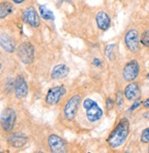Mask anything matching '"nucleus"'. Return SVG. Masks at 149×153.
<instances>
[{
  "label": "nucleus",
  "mask_w": 149,
  "mask_h": 153,
  "mask_svg": "<svg viewBox=\"0 0 149 153\" xmlns=\"http://www.w3.org/2000/svg\"><path fill=\"white\" fill-rule=\"evenodd\" d=\"M146 77H147V79H149V74H148L146 75Z\"/></svg>",
  "instance_id": "c756f323"
},
{
  "label": "nucleus",
  "mask_w": 149,
  "mask_h": 153,
  "mask_svg": "<svg viewBox=\"0 0 149 153\" xmlns=\"http://www.w3.org/2000/svg\"><path fill=\"white\" fill-rule=\"evenodd\" d=\"M48 143L51 152L54 153H64L67 152V144L60 136L51 134L48 137Z\"/></svg>",
  "instance_id": "1a4fd4ad"
},
{
  "label": "nucleus",
  "mask_w": 149,
  "mask_h": 153,
  "mask_svg": "<svg viewBox=\"0 0 149 153\" xmlns=\"http://www.w3.org/2000/svg\"><path fill=\"white\" fill-rule=\"evenodd\" d=\"M70 74V68L64 63L57 64L51 71V78L53 80H60L68 76Z\"/></svg>",
  "instance_id": "2eb2a0df"
},
{
  "label": "nucleus",
  "mask_w": 149,
  "mask_h": 153,
  "mask_svg": "<svg viewBox=\"0 0 149 153\" xmlns=\"http://www.w3.org/2000/svg\"><path fill=\"white\" fill-rule=\"evenodd\" d=\"M38 11L40 17L44 20H54V19H55L53 12L50 9H49L45 5H40L38 7Z\"/></svg>",
  "instance_id": "a211bd4d"
},
{
  "label": "nucleus",
  "mask_w": 149,
  "mask_h": 153,
  "mask_svg": "<svg viewBox=\"0 0 149 153\" xmlns=\"http://www.w3.org/2000/svg\"><path fill=\"white\" fill-rule=\"evenodd\" d=\"M141 141L143 143H149V128H145L141 134Z\"/></svg>",
  "instance_id": "4be33fe9"
},
{
  "label": "nucleus",
  "mask_w": 149,
  "mask_h": 153,
  "mask_svg": "<svg viewBox=\"0 0 149 153\" xmlns=\"http://www.w3.org/2000/svg\"><path fill=\"white\" fill-rule=\"evenodd\" d=\"M7 142L12 147L16 149H20L28 143V137L21 133H14L8 137Z\"/></svg>",
  "instance_id": "f8f14e48"
},
{
  "label": "nucleus",
  "mask_w": 149,
  "mask_h": 153,
  "mask_svg": "<svg viewBox=\"0 0 149 153\" xmlns=\"http://www.w3.org/2000/svg\"><path fill=\"white\" fill-rule=\"evenodd\" d=\"M140 72V67L137 61L132 60L128 62L123 69V78L126 82H133L137 78Z\"/></svg>",
  "instance_id": "0eeeda50"
},
{
  "label": "nucleus",
  "mask_w": 149,
  "mask_h": 153,
  "mask_svg": "<svg viewBox=\"0 0 149 153\" xmlns=\"http://www.w3.org/2000/svg\"><path fill=\"white\" fill-rule=\"evenodd\" d=\"M14 91H15V95L18 99H23L28 95L29 93L28 82H27V81L22 75L17 76L14 85Z\"/></svg>",
  "instance_id": "9b49d317"
},
{
  "label": "nucleus",
  "mask_w": 149,
  "mask_h": 153,
  "mask_svg": "<svg viewBox=\"0 0 149 153\" xmlns=\"http://www.w3.org/2000/svg\"><path fill=\"white\" fill-rule=\"evenodd\" d=\"M0 47L8 53H13L17 50L15 40L7 34L0 35Z\"/></svg>",
  "instance_id": "ddd939ff"
},
{
  "label": "nucleus",
  "mask_w": 149,
  "mask_h": 153,
  "mask_svg": "<svg viewBox=\"0 0 149 153\" xmlns=\"http://www.w3.org/2000/svg\"><path fill=\"white\" fill-rule=\"evenodd\" d=\"M83 108L86 111V117L90 122H96L103 117V110L99 105L91 98L83 101Z\"/></svg>",
  "instance_id": "f03ea898"
},
{
  "label": "nucleus",
  "mask_w": 149,
  "mask_h": 153,
  "mask_svg": "<svg viewBox=\"0 0 149 153\" xmlns=\"http://www.w3.org/2000/svg\"><path fill=\"white\" fill-rule=\"evenodd\" d=\"M143 105H144L145 107L149 108V98H147L146 100H145V101L143 102Z\"/></svg>",
  "instance_id": "bb28decb"
},
{
  "label": "nucleus",
  "mask_w": 149,
  "mask_h": 153,
  "mask_svg": "<svg viewBox=\"0 0 149 153\" xmlns=\"http://www.w3.org/2000/svg\"><path fill=\"white\" fill-rule=\"evenodd\" d=\"M114 105V102L112 98H107L106 99V107L108 110H111Z\"/></svg>",
  "instance_id": "5701e85b"
},
{
  "label": "nucleus",
  "mask_w": 149,
  "mask_h": 153,
  "mask_svg": "<svg viewBox=\"0 0 149 153\" xmlns=\"http://www.w3.org/2000/svg\"><path fill=\"white\" fill-rule=\"evenodd\" d=\"M17 53L22 63L31 64L35 58V48L29 41H25L18 47Z\"/></svg>",
  "instance_id": "7ed1b4c3"
},
{
  "label": "nucleus",
  "mask_w": 149,
  "mask_h": 153,
  "mask_svg": "<svg viewBox=\"0 0 149 153\" xmlns=\"http://www.w3.org/2000/svg\"><path fill=\"white\" fill-rule=\"evenodd\" d=\"M140 42L144 46L149 47V30L143 32V34L141 36V39H140Z\"/></svg>",
  "instance_id": "aec40b11"
},
{
  "label": "nucleus",
  "mask_w": 149,
  "mask_h": 153,
  "mask_svg": "<svg viewBox=\"0 0 149 153\" xmlns=\"http://www.w3.org/2000/svg\"><path fill=\"white\" fill-rule=\"evenodd\" d=\"M1 68H2V64L0 63V70H1Z\"/></svg>",
  "instance_id": "c85d7f7f"
},
{
  "label": "nucleus",
  "mask_w": 149,
  "mask_h": 153,
  "mask_svg": "<svg viewBox=\"0 0 149 153\" xmlns=\"http://www.w3.org/2000/svg\"><path fill=\"white\" fill-rule=\"evenodd\" d=\"M140 94V88L136 82H130L125 87L124 94L125 98L129 101H134L138 98Z\"/></svg>",
  "instance_id": "dca6fc26"
},
{
  "label": "nucleus",
  "mask_w": 149,
  "mask_h": 153,
  "mask_svg": "<svg viewBox=\"0 0 149 153\" xmlns=\"http://www.w3.org/2000/svg\"><path fill=\"white\" fill-rule=\"evenodd\" d=\"M13 12V5L7 1L0 3V19H3L9 16Z\"/></svg>",
  "instance_id": "f3484780"
},
{
  "label": "nucleus",
  "mask_w": 149,
  "mask_h": 153,
  "mask_svg": "<svg viewBox=\"0 0 149 153\" xmlns=\"http://www.w3.org/2000/svg\"><path fill=\"white\" fill-rule=\"evenodd\" d=\"M66 94V89L63 85H58L50 88L45 97V101L50 105H57Z\"/></svg>",
  "instance_id": "423d86ee"
},
{
  "label": "nucleus",
  "mask_w": 149,
  "mask_h": 153,
  "mask_svg": "<svg viewBox=\"0 0 149 153\" xmlns=\"http://www.w3.org/2000/svg\"><path fill=\"white\" fill-rule=\"evenodd\" d=\"M140 105H141V101H140L139 99L134 100V105L131 106V108L129 109V111H134V109H136L137 107H139Z\"/></svg>",
  "instance_id": "b1692460"
},
{
  "label": "nucleus",
  "mask_w": 149,
  "mask_h": 153,
  "mask_svg": "<svg viewBox=\"0 0 149 153\" xmlns=\"http://www.w3.org/2000/svg\"><path fill=\"white\" fill-rule=\"evenodd\" d=\"M114 49H115V44H109V45H107L106 48H105V51H104L105 55L110 61H114V58H115Z\"/></svg>",
  "instance_id": "6ab92c4d"
},
{
  "label": "nucleus",
  "mask_w": 149,
  "mask_h": 153,
  "mask_svg": "<svg viewBox=\"0 0 149 153\" xmlns=\"http://www.w3.org/2000/svg\"><path fill=\"white\" fill-rule=\"evenodd\" d=\"M97 27L103 31L107 30L111 26V19L105 11H99L95 17Z\"/></svg>",
  "instance_id": "4468645a"
},
{
  "label": "nucleus",
  "mask_w": 149,
  "mask_h": 153,
  "mask_svg": "<svg viewBox=\"0 0 149 153\" xmlns=\"http://www.w3.org/2000/svg\"><path fill=\"white\" fill-rule=\"evenodd\" d=\"M143 117H144L145 118H146V119H149V111H148V112L144 113V114H143Z\"/></svg>",
  "instance_id": "cd10ccee"
},
{
  "label": "nucleus",
  "mask_w": 149,
  "mask_h": 153,
  "mask_svg": "<svg viewBox=\"0 0 149 153\" xmlns=\"http://www.w3.org/2000/svg\"><path fill=\"white\" fill-rule=\"evenodd\" d=\"M124 94L121 91H118L116 94V105L119 108H122L124 106Z\"/></svg>",
  "instance_id": "412c9836"
},
{
  "label": "nucleus",
  "mask_w": 149,
  "mask_h": 153,
  "mask_svg": "<svg viewBox=\"0 0 149 153\" xmlns=\"http://www.w3.org/2000/svg\"><path fill=\"white\" fill-rule=\"evenodd\" d=\"M22 19L32 27H38L40 26V18L34 7H29L23 11Z\"/></svg>",
  "instance_id": "6e6552de"
},
{
  "label": "nucleus",
  "mask_w": 149,
  "mask_h": 153,
  "mask_svg": "<svg viewBox=\"0 0 149 153\" xmlns=\"http://www.w3.org/2000/svg\"><path fill=\"white\" fill-rule=\"evenodd\" d=\"M148 152H149V148H148Z\"/></svg>",
  "instance_id": "7c9ffc66"
},
{
  "label": "nucleus",
  "mask_w": 149,
  "mask_h": 153,
  "mask_svg": "<svg viewBox=\"0 0 149 153\" xmlns=\"http://www.w3.org/2000/svg\"><path fill=\"white\" fill-rule=\"evenodd\" d=\"M92 64L94 65V66H96V67H100L101 65H102V61L101 60H99L98 58H95L93 61H92Z\"/></svg>",
  "instance_id": "393cba45"
},
{
  "label": "nucleus",
  "mask_w": 149,
  "mask_h": 153,
  "mask_svg": "<svg viewBox=\"0 0 149 153\" xmlns=\"http://www.w3.org/2000/svg\"><path fill=\"white\" fill-rule=\"evenodd\" d=\"M17 120V114L15 110L10 107L5 108L0 117V123H1V127L6 132H10L14 128L15 124Z\"/></svg>",
  "instance_id": "20e7f679"
},
{
  "label": "nucleus",
  "mask_w": 149,
  "mask_h": 153,
  "mask_svg": "<svg viewBox=\"0 0 149 153\" xmlns=\"http://www.w3.org/2000/svg\"><path fill=\"white\" fill-rule=\"evenodd\" d=\"M125 43L129 51L132 52H137L140 50V39L138 31L135 30H129L125 36Z\"/></svg>",
  "instance_id": "9d476101"
},
{
  "label": "nucleus",
  "mask_w": 149,
  "mask_h": 153,
  "mask_svg": "<svg viewBox=\"0 0 149 153\" xmlns=\"http://www.w3.org/2000/svg\"><path fill=\"white\" fill-rule=\"evenodd\" d=\"M130 132V123L125 117L122 118L116 127L110 133L107 138V143L112 149H117L123 145L127 140Z\"/></svg>",
  "instance_id": "f257e3e1"
},
{
  "label": "nucleus",
  "mask_w": 149,
  "mask_h": 153,
  "mask_svg": "<svg viewBox=\"0 0 149 153\" xmlns=\"http://www.w3.org/2000/svg\"><path fill=\"white\" fill-rule=\"evenodd\" d=\"M80 100H82V97L78 94H75L71 97L70 100L66 103L64 107V116L68 120H73L75 118Z\"/></svg>",
  "instance_id": "39448f33"
},
{
  "label": "nucleus",
  "mask_w": 149,
  "mask_h": 153,
  "mask_svg": "<svg viewBox=\"0 0 149 153\" xmlns=\"http://www.w3.org/2000/svg\"><path fill=\"white\" fill-rule=\"evenodd\" d=\"M26 1V0H12V2L14 4H17V5H19V4H22Z\"/></svg>",
  "instance_id": "a878e982"
}]
</instances>
